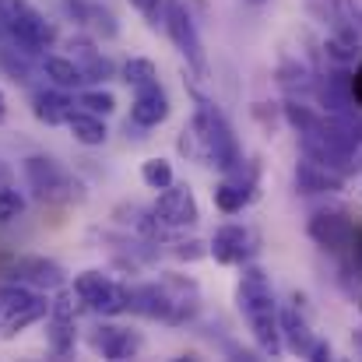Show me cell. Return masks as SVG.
Instances as JSON below:
<instances>
[{"mask_svg":"<svg viewBox=\"0 0 362 362\" xmlns=\"http://www.w3.org/2000/svg\"><path fill=\"white\" fill-rule=\"evenodd\" d=\"M85 28H92V35H99V39H117V35H120L117 14H113L110 7H103V4H88Z\"/></svg>","mask_w":362,"mask_h":362,"instance_id":"603a6c76","label":"cell"},{"mask_svg":"<svg viewBox=\"0 0 362 362\" xmlns=\"http://www.w3.org/2000/svg\"><path fill=\"white\" fill-rule=\"evenodd\" d=\"M88 345L103 356V359H134L141 349H144V338L137 334V331H130V327H117V324H103V327H95L92 331V338H88Z\"/></svg>","mask_w":362,"mask_h":362,"instance_id":"9c48e42d","label":"cell"},{"mask_svg":"<svg viewBox=\"0 0 362 362\" xmlns=\"http://www.w3.org/2000/svg\"><path fill=\"white\" fill-rule=\"evenodd\" d=\"M88 4L92 0H60V7H64V14L74 21V25H85V14H88Z\"/></svg>","mask_w":362,"mask_h":362,"instance_id":"1f68e13d","label":"cell"},{"mask_svg":"<svg viewBox=\"0 0 362 362\" xmlns=\"http://www.w3.org/2000/svg\"><path fill=\"white\" fill-rule=\"evenodd\" d=\"M162 28L165 35L173 39V46L187 57V64L194 71H208V60H204V42H201V32H197V21L190 14V7L183 0H165V18H162Z\"/></svg>","mask_w":362,"mask_h":362,"instance_id":"8992f818","label":"cell"},{"mask_svg":"<svg viewBox=\"0 0 362 362\" xmlns=\"http://www.w3.org/2000/svg\"><path fill=\"white\" fill-rule=\"evenodd\" d=\"M67 49H71V57L78 60L85 85H103V81L117 78V64H113L103 49H95L92 39H81V35H78V39H67Z\"/></svg>","mask_w":362,"mask_h":362,"instance_id":"4fadbf2b","label":"cell"},{"mask_svg":"<svg viewBox=\"0 0 362 362\" xmlns=\"http://www.w3.org/2000/svg\"><path fill=\"white\" fill-rule=\"evenodd\" d=\"M21 173L39 201H85V187L71 173H64L60 162L49 155H28L21 162Z\"/></svg>","mask_w":362,"mask_h":362,"instance_id":"277c9868","label":"cell"},{"mask_svg":"<svg viewBox=\"0 0 362 362\" xmlns=\"http://www.w3.org/2000/svg\"><path fill=\"white\" fill-rule=\"evenodd\" d=\"M0 18H4V32H7L4 42L25 49L28 57H39L42 49H49L57 42L53 21H46V14L35 11L28 0H0Z\"/></svg>","mask_w":362,"mask_h":362,"instance_id":"3957f363","label":"cell"},{"mask_svg":"<svg viewBox=\"0 0 362 362\" xmlns=\"http://www.w3.org/2000/svg\"><path fill=\"white\" fill-rule=\"evenodd\" d=\"M310 236L327 250H341V246L356 243V226L341 211H317L310 218Z\"/></svg>","mask_w":362,"mask_h":362,"instance_id":"5bb4252c","label":"cell"},{"mask_svg":"<svg viewBox=\"0 0 362 362\" xmlns=\"http://www.w3.org/2000/svg\"><path fill=\"white\" fill-rule=\"evenodd\" d=\"M236 303H240L243 317L253 331V341L264 356H281L285 345H281V331H278V306H274V288H271V278L250 264L243 271L240 285H236Z\"/></svg>","mask_w":362,"mask_h":362,"instance_id":"6da1fadb","label":"cell"},{"mask_svg":"<svg viewBox=\"0 0 362 362\" xmlns=\"http://www.w3.org/2000/svg\"><path fill=\"white\" fill-rule=\"evenodd\" d=\"M127 310H130V313H141V317H148V320H165V324H169L173 296H169L165 281L134 285V288H127Z\"/></svg>","mask_w":362,"mask_h":362,"instance_id":"8fae6325","label":"cell"},{"mask_svg":"<svg viewBox=\"0 0 362 362\" xmlns=\"http://www.w3.org/2000/svg\"><path fill=\"white\" fill-rule=\"evenodd\" d=\"M78 110H88L95 117H110L117 110V95L106 88H85V92H78Z\"/></svg>","mask_w":362,"mask_h":362,"instance_id":"484cf974","label":"cell"},{"mask_svg":"<svg viewBox=\"0 0 362 362\" xmlns=\"http://www.w3.org/2000/svg\"><path fill=\"white\" fill-rule=\"evenodd\" d=\"M42 317H49V299H46V296H35L32 303H25V306H18V310L0 313V334H4V338H18L25 327L39 324Z\"/></svg>","mask_w":362,"mask_h":362,"instance_id":"d6986e66","label":"cell"},{"mask_svg":"<svg viewBox=\"0 0 362 362\" xmlns=\"http://www.w3.org/2000/svg\"><path fill=\"white\" fill-rule=\"evenodd\" d=\"M7 187H14V173L7 162H0V190H7Z\"/></svg>","mask_w":362,"mask_h":362,"instance_id":"e575fe53","label":"cell"},{"mask_svg":"<svg viewBox=\"0 0 362 362\" xmlns=\"http://www.w3.org/2000/svg\"><path fill=\"white\" fill-rule=\"evenodd\" d=\"M151 215L165 226V229H187V226H197L201 222V208H197V197L190 190V183H169L158 190V201L151 204Z\"/></svg>","mask_w":362,"mask_h":362,"instance_id":"52a82bcc","label":"cell"},{"mask_svg":"<svg viewBox=\"0 0 362 362\" xmlns=\"http://www.w3.org/2000/svg\"><path fill=\"white\" fill-rule=\"evenodd\" d=\"M296 190L299 194H331V190H341V176L331 173L324 162L306 158L296 165Z\"/></svg>","mask_w":362,"mask_h":362,"instance_id":"e0dca14e","label":"cell"},{"mask_svg":"<svg viewBox=\"0 0 362 362\" xmlns=\"http://www.w3.org/2000/svg\"><path fill=\"white\" fill-rule=\"evenodd\" d=\"M74 110H78V106H74V99H71L64 88H39V92L32 95V113H35V120L46 123V127L67 123V117H71Z\"/></svg>","mask_w":362,"mask_h":362,"instance_id":"2e32d148","label":"cell"},{"mask_svg":"<svg viewBox=\"0 0 362 362\" xmlns=\"http://www.w3.org/2000/svg\"><path fill=\"white\" fill-rule=\"evenodd\" d=\"M64 127H67L71 137H74L78 144H85V148H103V144L110 141L106 117H95V113H88V110H74Z\"/></svg>","mask_w":362,"mask_h":362,"instance_id":"ac0fdd59","label":"cell"},{"mask_svg":"<svg viewBox=\"0 0 362 362\" xmlns=\"http://www.w3.org/2000/svg\"><path fill=\"white\" fill-rule=\"evenodd\" d=\"M173 180H176V173H173V162L169 158H144L141 162V183L148 190H162Z\"/></svg>","mask_w":362,"mask_h":362,"instance_id":"cb8c5ba5","label":"cell"},{"mask_svg":"<svg viewBox=\"0 0 362 362\" xmlns=\"http://www.w3.org/2000/svg\"><path fill=\"white\" fill-rule=\"evenodd\" d=\"M356 345H359V349H362V334H356Z\"/></svg>","mask_w":362,"mask_h":362,"instance_id":"74e56055","label":"cell"},{"mask_svg":"<svg viewBox=\"0 0 362 362\" xmlns=\"http://www.w3.org/2000/svg\"><path fill=\"white\" fill-rule=\"evenodd\" d=\"M120 78L137 92V88H144V85H155L158 81V67L148 60V57H130L127 64L120 67Z\"/></svg>","mask_w":362,"mask_h":362,"instance_id":"7402d4cb","label":"cell"},{"mask_svg":"<svg viewBox=\"0 0 362 362\" xmlns=\"http://www.w3.org/2000/svg\"><path fill=\"white\" fill-rule=\"evenodd\" d=\"M4 39H7V32H4V18H0V42H4Z\"/></svg>","mask_w":362,"mask_h":362,"instance_id":"8d00e7d4","label":"cell"},{"mask_svg":"<svg viewBox=\"0 0 362 362\" xmlns=\"http://www.w3.org/2000/svg\"><path fill=\"white\" fill-rule=\"evenodd\" d=\"M285 120L292 123L299 134H306V130H313V127H317V120H320V117H317L313 110L299 106V103H285Z\"/></svg>","mask_w":362,"mask_h":362,"instance_id":"f1b7e54d","label":"cell"},{"mask_svg":"<svg viewBox=\"0 0 362 362\" xmlns=\"http://www.w3.org/2000/svg\"><path fill=\"white\" fill-rule=\"evenodd\" d=\"M278 331H281V345H285V352L303 356V359H306L310 345L317 341L313 331H310V320L299 313V306H281V310H278Z\"/></svg>","mask_w":362,"mask_h":362,"instance_id":"9a60e30c","label":"cell"},{"mask_svg":"<svg viewBox=\"0 0 362 362\" xmlns=\"http://www.w3.org/2000/svg\"><path fill=\"white\" fill-rule=\"evenodd\" d=\"M180 260H197V257H204L208 253V246L201 240H187V243H176V250H173Z\"/></svg>","mask_w":362,"mask_h":362,"instance_id":"4dcf8cb0","label":"cell"},{"mask_svg":"<svg viewBox=\"0 0 362 362\" xmlns=\"http://www.w3.org/2000/svg\"><path fill=\"white\" fill-rule=\"evenodd\" d=\"M201 148V162L208 165H218L222 173H233L243 162V148L233 134V123L226 120V113L208 103L204 95H197V106H194V117H190V127H187Z\"/></svg>","mask_w":362,"mask_h":362,"instance_id":"7a4b0ae2","label":"cell"},{"mask_svg":"<svg viewBox=\"0 0 362 362\" xmlns=\"http://www.w3.org/2000/svg\"><path fill=\"white\" fill-rule=\"evenodd\" d=\"M21 211H25V197H21V190H14V187L0 190V226L21 218Z\"/></svg>","mask_w":362,"mask_h":362,"instance_id":"83f0119b","label":"cell"},{"mask_svg":"<svg viewBox=\"0 0 362 362\" xmlns=\"http://www.w3.org/2000/svg\"><path fill=\"white\" fill-rule=\"evenodd\" d=\"M137 11H141V18L151 25V28H162V18H165V0H130Z\"/></svg>","mask_w":362,"mask_h":362,"instance_id":"f546056e","label":"cell"},{"mask_svg":"<svg viewBox=\"0 0 362 362\" xmlns=\"http://www.w3.org/2000/svg\"><path fill=\"white\" fill-rule=\"evenodd\" d=\"M331 356H334L331 341H320V338H317V341L310 345V352H306V359H313V362H327Z\"/></svg>","mask_w":362,"mask_h":362,"instance_id":"d6a6232c","label":"cell"},{"mask_svg":"<svg viewBox=\"0 0 362 362\" xmlns=\"http://www.w3.org/2000/svg\"><path fill=\"white\" fill-rule=\"evenodd\" d=\"M253 233L246 229V226H236V222H229V226H218L215 229V236L208 243V253L218 260V264H243L257 246H253Z\"/></svg>","mask_w":362,"mask_h":362,"instance_id":"30bf717a","label":"cell"},{"mask_svg":"<svg viewBox=\"0 0 362 362\" xmlns=\"http://www.w3.org/2000/svg\"><path fill=\"white\" fill-rule=\"evenodd\" d=\"M173 106H169V95L165 88L155 81V85H144L134 92V106H130V123H137L141 130H151V127H162L169 120Z\"/></svg>","mask_w":362,"mask_h":362,"instance_id":"7c38bea8","label":"cell"},{"mask_svg":"<svg viewBox=\"0 0 362 362\" xmlns=\"http://www.w3.org/2000/svg\"><path fill=\"white\" fill-rule=\"evenodd\" d=\"M0 71L18 81V85H32L35 81V67H32V57L11 42H0Z\"/></svg>","mask_w":362,"mask_h":362,"instance_id":"44dd1931","label":"cell"},{"mask_svg":"<svg viewBox=\"0 0 362 362\" xmlns=\"http://www.w3.org/2000/svg\"><path fill=\"white\" fill-rule=\"evenodd\" d=\"M250 4H267V0H250Z\"/></svg>","mask_w":362,"mask_h":362,"instance_id":"f35d334b","label":"cell"},{"mask_svg":"<svg viewBox=\"0 0 362 362\" xmlns=\"http://www.w3.org/2000/svg\"><path fill=\"white\" fill-rule=\"evenodd\" d=\"M74 345H78V327H74V320H53V317H49V349H53L57 356H71Z\"/></svg>","mask_w":362,"mask_h":362,"instance_id":"d4e9b609","label":"cell"},{"mask_svg":"<svg viewBox=\"0 0 362 362\" xmlns=\"http://www.w3.org/2000/svg\"><path fill=\"white\" fill-rule=\"evenodd\" d=\"M7 120V95H4V88H0V123Z\"/></svg>","mask_w":362,"mask_h":362,"instance_id":"d590c367","label":"cell"},{"mask_svg":"<svg viewBox=\"0 0 362 362\" xmlns=\"http://www.w3.org/2000/svg\"><path fill=\"white\" fill-rule=\"evenodd\" d=\"M11 281H21V285H32L42 292H57L60 285H67V271L49 257L28 253V257H18L11 264Z\"/></svg>","mask_w":362,"mask_h":362,"instance_id":"ba28073f","label":"cell"},{"mask_svg":"<svg viewBox=\"0 0 362 362\" xmlns=\"http://www.w3.org/2000/svg\"><path fill=\"white\" fill-rule=\"evenodd\" d=\"M71 292L78 296V303L85 310H92L99 317H120V313H127V288L117 285L106 271H81L74 278Z\"/></svg>","mask_w":362,"mask_h":362,"instance_id":"5b68a950","label":"cell"},{"mask_svg":"<svg viewBox=\"0 0 362 362\" xmlns=\"http://www.w3.org/2000/svg\"><path fill=\"white\" fill-rule=\"evenodd\" d=\"M352 103L362 106V64H359V71L352 74Z\"/></svg>","mask_w":362,"mask_h":362,"instance_id":"836d02e7","label":"cell"},{"mask_svg":"<svg viewBox=\"0 0 362 362\" xmlns=\"http://www.w3.org/2000/svg\"><path fill=\"white\" fill-rule=\"evenodd\" d=\"M78 296L74 292H64V285L57 288V296L49 299V317L53 320H74V313H78Z\"/></svg>","mask_w":362,"mask_h":362,"instance_id":"4316f807","label":"cell"},{"mask_svg":"<svg viewBox=\"0 0 362 362\" xmlns=\"http://www.w3.org/2000/svg\"><path fill=\"white\" fill-rule=\"evenodd\" d=\"M42 74L49 78V85H53V88H64V92H74V88H81V85H85L81 67H78V60H74V57H60V53L42 57Z\"/></svg>","mask_w":362,"mask_h":362,"instance_id":"ffe728a7","label":"cell"}]
</instances>
